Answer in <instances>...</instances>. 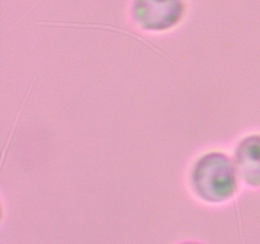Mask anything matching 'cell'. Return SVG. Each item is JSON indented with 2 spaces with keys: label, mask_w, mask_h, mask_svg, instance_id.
Masks as SVG:
<instances>
[{
  "label": "cell",
  "mask_w": 260,
  "mask_h": 244,
  "mask_svg": "<svg viewBox=\"0 0 260 244\" xmlns=\"http://www.w3.org/2000/svg\"><path fill=\"white\" fill-rule=\"evenodd\" d=\"M190 192L206 205H222L233 200L240 179L233 157L212 150L194 160L188 174Z\"/></svg>",
  "instance_id": "cell-1"
},
{
  "label": "cell",
  "mask_w": 260,
  "mask_h": 244,
  "mask_svg": "<svg viewBox=\"0 0 260 244\" xmlns=\"http://www.w3.org/2000/svg\"><path fill=\"white\" fill-rule=\"evenodd\" d=\"M185 0H132L129 17L139 29L161 33L184 19Z\"/></svg>",
  "instance_id": "cell-2"
},
{
  "label": "cell",
  "mask_w": 260,
  "mask_h": 244,
  "mask_svg": "<svg viewBox=\"0 0 260 244\" xmlns=\"http://www.w3.org/2000/svg\"><path fill=\"white\" fill-rule=\"evenodd\" d=\"M233 159L241 185L260 188V132H253L239 140Z\"/></svg>",
  "instance_id": "cell-3"
},
{
  "label": "cell",
  "mask_w": 260,
  "mask_h": 244,
  "mask_svg": "<svg viewBox=\"0 0 260 244\" xmlns=\"http://www.w3.org/2000/svg\"><path fill=\"white\" fill-rule=\"evenodd\" d=\"M182 244H201V243H193V241H189V243H182Z\"/></svg>",
  "instance_id": "cell-4"
}]
</instances>
